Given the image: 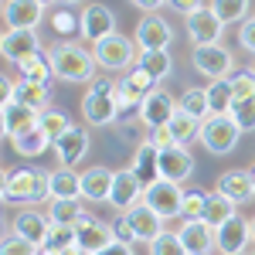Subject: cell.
<instances>
[{"label": "cell", "instance_id": "6da1fadb", "mask_svg": "<svg viewBox=\"0 0 255 255\" xmlns=\"http://www.w3.org/2000/svg\"><path fill=\"white\" fill-rule=\"evenodd\" d=\"M0 197H3V204H20V208L51 201L48 170H41V167H14V170H7Z\"/></svg>", "mask_w": 255, "mask_h": 255}, {"label": "cell", "instance_id": "7a4b0ae2", "mask_svg": "<svg viewBox=\"0 0 255 255\" xmlns=\"http://www.w3.org/2000/svg\"><path fill=\"white\" fill-rule=\"evenodd\" d=\"M51 65H55V79L61 82H92L96 79L99 61L92 48H85V41H58L48 48Z\"/></svg>", "mask_w": 255, "mask_h": 255}, {"label": "cell", "instance_id": "3957f363", "mask_svg": "<svg viewBox=\"0 0 255 255\" xmlns=\"http://www.w3.org/2000/svg\"><path fill=\"white\" fill-rule=\"evenodd\" d=\"M119 82L113 75H96L89 82V92L82 99V116L89 126H113L119 119V99H116Z\"/></svg>", "mask_w": 255, "mask_h": 255}, {"label": "cell", "instance_id": "277c9868", "mask_svg": "<svg viewBox=\"0 0 255 255\" xmlns=\"http://www.w3.org/2000/svg\"><path fill=\"white\" fill-rule=\"evenodd\" d=\"M136 38H126V34H119V31H113V34H106L102 41H96L92 44V55H96L99 68L102 72H109V75H116V72H129L133 65H136Z\"/></svg>", "mask_w": 255, "mask_h": 255}, {"label": "cell", "instance_id": "5b68a950", "mask_svg": "<svg viewBox=\"0 0 255 255\" xmlns=\"http://www.w3.org/2000/svg\"><path fill=\"white\" fill-rule=\"evenodd\" d=\"M242 139V126L235 123L232 113H211L201 123V146L215 157H228Z\"/></svg>", "mask_w": 255, "mask_h": 255}, {"label": "cell", "instance_id": "8992f818", "mask_svg": "<svg viewBox=\"0 0 255 255\" xmlns=\"http://www.w3.org/2000/svg\"><path fill=\"white\" fill-rule=\"evenodd\" d=\"M191 61H194V68L204 79H228V75L235 72V55H232L221 41H218V44H197Z\"/></svg>", "mask_w": 255, "mask_h": 255}, {"label": "cell", "instance_id": "52a82bcc", "mask_svg": "<svg viewBox=\"0 0 255 255\" xmlns=\"http://www.w3.org/2000/svg\"><path fill=\"white\" fill-rule=\"evenodd\" d=\"M143 201L157 211L160 218H180V201H184V187L177 184V180H167V177H160L153 184H146V194Z\"/></svg>", "mask_w": 255, "mask_h": 255}, {"label": "cell", "instance_id": "ba28073f", "mask_svg": "<svg viewBox=\"0 0 255 255\" xmlns=\"http://www.w3.org/2000/svg\"><path fill=\"white\" fill-rule=\"evenodd\" d=\"M184 24H187V38H191L194 48L197 44H218V41L225 38V24H221V17H218L208 3L197 7L194 14H187Z\"/></svg>", "mask_w": 255, "mask_h": 255}, {"label": "cell", "instance_id": "9c48e42d", "mask_svg": "<svg viewBox=\"0 0 255 255\" xmlns=\"http://www.w3.org/2000/svg\"><path fill=\"white\" fill-rule=\"evenodd\" d=\"M215 245H218V252H249V245H255L252 221L242 215H232L225 225L215 228Z\"/></svg>", "mask_w": 255, "mask_h": 255}, {"label": "cell", "instance_id": "30bf717a", "mask_svg": "<svg viewBox=\"0 0 255 255\" xmlns=\"http://www.w3.org/2000/svg\"><path fill=\"white\" fill-rule=\"evenodd\" d=\"M0 96L3 99H17L24 106H31V109H48V99H51V85H44V82H31V79H3V89H0Z\"/></svg>", "mask_w": 255, "mask_h": 255}, {"label": "cell", "instance_id": "8fae6325", "mask_svg": "<svg viewBox=\"0 0 255 255\" xmlns=\"http://www.w3.org/2000/svg\"><path fill=\"white\" fill-rule=\"evenodd\" d=\"M174 113H177V99L167 89H153V92H146L143 106H139V123L146 129H160V126L170 123Z\"/></svg>", "mask_w": 255, "mask_h": 255}, {"label": "cell", "instance_id": "7c38bea8", "mask_svg": "<svg viewBox=\"0 0 255 255\" xmlns=\"http://www.w3.org/2000/svg\"><path fill=\"white\" fill-rule=\"evenodd\" d=\"M143 194H146V184L139 180L129 167L126 170H116V177H113V194H109V204L116 208L119 215L123 211H129V208H136L139 201H143Z\"/></svg>", "mask_w": 255, "mask_h": 255}, {"label": "cell", "instance_id": "4fadbf2b", "mask_svg": "<svg viewBox=\"0 0 255 255\" xmlns=\"http://www.w3.org/2000/svg\"><path fill=\"white\" fill-rule=\"evenodd\" d=\"M126 221H129V228H133V235H136L139 245H150L160 232H167V218H160L146 201H139L136 208H129V211H123Z\"/></svg>", "mask_w": 255, "mask_h": 255}, {"label": "cell", "instance_id": "5bb4252c", "mask_svg": "<svg viewBox=\"0 0 255 255\" xmlns=\"http://www.w3.org/2000/svg\"><path fill=\"white\" fill-rule=\"evenodd\" d=\"M75 232H79L75 245H79V249H85V252H99V249H106L109 242H116L113 225H109V221H99V218L89 215V211L75 221Z\"/></svg>", "mask_w": 255, "mask_h": 255}, {"label": "cell", "instance_id": "9a60e30c", "mask_svg": "<svg viewBox=\"0 0 255 255\" xmlns=\"http://www.w3.org/2000/svg\"><path fill=\"white\" fill-rule=\"evenodd\" d=\"M10 232L44 249V238L51 232V218H48V211H38L34 204L31 208H20L17 215H14V221H10Z\"/></svg>", "mask_w": 255, "mask_h": 255}, {"label": "cell", "instance_id": "2e32d148", "mask_svg": "<svg viewBox=\"0 0 255 255\" xmlns=\"http://www.w3.org/2000/svg\"><path fill=\"white\" fill-rule=\"evenodd\" d=\"M113 31H116V14L106 3H89L82 10V31H79L82 41L96 44V41H102L106 34H113Z\"/></svg>", "mask_w": 255, "mask_h": 255}, {"label": "cell", "instance_id": "e0dca14e", "mask_svg": "<svg viewBox=\"0 0 255 255\" xmlns=\"http://www.w3.org/2000/svg\"><path fill=\"white\" fill-rule=\"evenodd\" d=\"M136 44L139 51H157V48H170L174 44V27L160 14H146L136 27Z\"/></svg>", "mask_w": 255, "mask_h": 255}, {"label": "cell", "instance_id": "ac0fdd59", "mask_svg": "<svg viewBox=\"0 0 255 255\" xmlns=\"http://www.w3.org/2000/svg\"><path fill=\"white\" fill-rule=\"evenodd\" d=\"M41 48V38L34 27H7V34L0 41V51H3V61H10V65H17L20 58H27V55H34Z\"/></svg>", "mask_w": 255, "mask_h": 255}, {"label": "cell", "instance_id": "d6986e66", "mask_svg": "<svg viewBox=\"0 0 255 255\" xmlns=\"http://www.w3.org/2000/svg\"><path fill=\"white\" fill-rule=\"evenodd\" d=\"M0 123H3V136L14 139V136H20L24 129L38 126V109L24 106V102H17V99H3V109H0Z\"/></svg>", "mask_w": 255, "mask_h": 255}, {"label": "cell", "instance_id": "ffe728a7", "mask_svg": "<svg viewBox=\"0 0 255 255\" xmlns=\"http://www.w3.org/2000/svg\"><path fill=\"white\" fill-rule=\"evenodd\" d=\"M191 174H194V157L187 153V146L174 143V146H163L160 150V177L184 184Z\"/></svg>", "mask_w": 255, "mask_h": 255}, {"label": "cell", "instance_id": "44dd1931", "mask_svg": "<svg viewBox=\"0 0 255 255\" xmlns=\"http://www.w3.org/2000/svg\"><path fill=\"white\" fill-rule=\"evenodd\" d=\"M180 242L187 245V252H215V228L204 218H184V225L177 228Z\"/></svg>", "mask_w": 255, "mask_h": 255}, {"label": "cell", "instance_id": "7402d4cb", "mask_svg": "<svg viewBox=\"0 0 255 255\" xmlns=\"http://www.w3.org/2000/svg\"><path fill=\"white\" fill-rule=\"evenodd\" d=\"M55 157H58V163H65V167H75L85 153H89V133L82 129V126H72L68 133H61L58 139H55Z\"/></svg>", "mask_w": 255, "mask_h": 255}, {"label": "cell", "instance_id": "603a6c76", "mask_svg": "<svg viewBox=\"0 0 255 255\" xmlns=\"http://www.w3.org/2000/svg\"><path fill=\"white\" fill-rule=\"evenodd\" d=\"M113 177H116V170H109V167H89L82 174V197L85 201H96V204H102V201L109 204Z\"/></svg>", "mask_w": 255, "mask_h": 255}, {"label": "cell", "instance_id": "cb8c5ba5", "mask_svg": "<svg viewBox=\"0 0 255 255\" xmlns=\"http://www.w3.org/2000/svg\"><path fill=\"white\" fill-rule=\"evenodd\" d=\"M129 170H133V174H136L143 184H153V180H160V146L153 143V139H143V143L136 146Z\"/></svg>", "mask_w": 255, "mask_h": 255}, {"label": "cell", "instance_id": "d4e9b609", "mask_svg": "<svg viewBox=\"0 0 255 255\" xmlns=\"http://www.w3.org/2000/svg\"><path fill=\"white\" fill-rule=\"evenodd\" d=\"M44 17V7L38 0H7L3 3V20L7 27H38Z\"/></svg>", "mask_w": 255, "mask_h": 255}, {"label": "cell", "instance_id": "484cf974", "mask_svg": "<svg viewBox=\"0 0 255 255\" xmlns=\"http://www.w3.org/2000/svg\"><path fill=\"white\" fill-rule=\"evenodd\" d=\"M17 75L20 79H31V82H44V85H51L55 79V65H51V55H48V48H38L34 55H27V58H20L17 65Z\"/></svg>", "mask_w": 255, "mask_h": 255}, {"label": "cell", "instance_id": "4316f807", "mask_svg": "<svg viewBox=\"0 0 255 255\" xmlns=\"http://www.w3.org/2000/svg\"><path fill=\"white\" fill-rule=\"evenodd\" d=\"M218 191L228 194L235 204H245L249 197H255L252 174H249V170H225V174L218 177Z\"/></svg>", "mask_w": 255, "mask_h": 255}, {"label": "cell", "instance_id": "83f0119b", "mask_svg": "<svg viewBox=\"0 0 255 255\" xmlns=\"http://www.w3.org/2000/svg\"><path fill=\"white\" fill-rule=\"evenodd\" d=\"M10 146H14V153H17V157H41L48 146H55V139L48 136L41 126H31V129H24L20 136L10 139Z\"/></svg>", "mask_w": 255, "mask_h": 255}, {"label": "cell", "instance_id": "f1b7e54d", "mask_svg": "<svg viewBox=\"0 0 255 255\" xmlns=\"http://www.w3.org/2000/svg\"><path fill=\"white\" fill-rule=\"evenodd\" d=\"M48 184H51V197H82V174H75V167L61 163L58 170L48 174Z\"/></svg>", "mask_w": 255, "mask_h": 255}, {"label": "cell", "instance_id": "f546056e", "mask_svg": "<svg viewBox=\"0 0 255 255\" xmlns=\"http://www.w3.org/2000/svg\"><path fill=\"white\" fill-rule=\"evenodd\" d=\"M167 133L174 136V143L187 146V143L201 139V119H194L191 113H184V109H177L174 116H170V123H167Z\"/></svg>", "mask_w": 255, "mask_h": 255}, {"label": "cell", "instance_id": "4dcf8cb0", "mask_svg": "<svg viewBox=\"0 0 255 255\" xmlns=\"http://www.w3.org/2000/svg\"><path fill=\"white\" fill-rule=\"evenodd\" d=\"M232 215H238V204L232 201L228 194H221V191H208V204H204V221L218 228V225H225Z\"/></svg>", "mask_w": 255, "mask_h": 255}, {"label": "cell", "instance_id": "1f68e13d", "mask_svg": "<svg viewBox=\"0 0 255 255\" xmlns=\"http://www.w3.org/2000/svg\"><path fill=\"white\" fill-rule=\"evenodd\" d=\"M82 215H85V211H82V197H51V201H48V218H51V225H75Z\"/></svg>", "mask_w": 255, "mask_h": 255}, {"label": "cell", "instance_id": "d6a6232c", "mask_svg": "<svg viewBox=\"0 0 255 255\" xmlns=\"http://www.w3.org/2000/svg\"><path fill=\"white\" fill-rule=\"evenodd\" d=\"M177 109H184V113H191L194 119H204L211 116V102H208V89H197V85H191V89H184L180 92V99H177Z\"/></svg>", "mask_w": 255, "mask_h": 255}, {"label": "cell", "instance_id": "836d02e7", "mask_svg": "<svg viewBox=\"0 0 255 255\" xmlns=\"http://www.w3.org/2000/svg\"><path fill=\"white\" fill-rule=\"evenodd\" d=\"M208 89V102H211V113H232L235 106V89H232V79H211Z\"/></svg>", "mask_w": 255, "mask_h": 255}, {"label": "cell", "instance_id": "e575fe53", "mask_svg": "<svg viewBox=\"0 0 255 255\" xmlns=\"http://www.w3.org/2000/svg\"><path fill=\"white\" fill-rule=\"evenodd\" d=\"M136 65H143L153 79H167L170 72H174V58L167 55V48H157V51H139V58H136Z\"/></svg>", "mask_w": 255, "mask_h": 255}, {"label": "cell", "instance_id": "d590c367", "mask_svg": "<svg viewBox=\"0 0 255 255\" xmlns=\"http://www.w3.org/2000/svg\"><path fill=\"white\" fill-rule=\"evenodd\" d=\"M51 27H55V34H61L65 41H72L82 31V14H75L68 3H65V7H55V14H51Z\"/></svg>", "mask_w": 255, "mask_h": 255}, {"label": "cell", "instance_id": "8d00e7d4", "mask_svg": "<svg viewBox=\"0 0 255 255\" xmlns=\"http://www.w3.org/2000/svg\"><path fill=\"white\" fill-rule=\"evenodd\" d=\"M249 3H252V0H211L208 7H211L218 17H221V24L228 27V24H242V20L249 17Z\"/></svg>", "mask_w": 255, "mask_h": 255}, {"label": "cell", "instance_id": "74e56055", "mask_svg": "<svg viewBox=\"0 0 255 255\" xmlns=\"http://www.w3.org/2000/svg\"><path fill=\"white\" fill-rule=\"evenodd\" d=\"M38 126H41V129H44V133H48L51 139H58L61 133H68L75 123L65 116L61 109H51V106H48V109H41V113H38Z\"/></svg>", "mask_w": 255, "mask_h": 255}, {"label": "cell", "instance_id": "f35d334b", "mask_svg": "<svg viewBox=\"0 0 255 255\" xmlns=\"http://www.w3.org/2000/svg\"><path fill=\"white\" fill-rule=\"evenodd\" d=\"M146 249H150V255H191L177 232H160V235L153 238Z\"/></svg>", "mask_w": 255, "mask_h": 255}, {"label": "cell", "instance_id": "ab89813d", "mask_svg": "<svg viewBox=\"0 0 255 255\" xmlns=\"http://www.w3.org/2000/svg\"><path fill=\"white\" fill-rule=\"evenodd\" d=\"M204 204H208V191H201V187H184L180 218H204Z\"/></svg>", "mask_w": 255, "mask_h": 255}, {"label": "cell", "instance_id": "60d3db41", "mask_svg": "<svg viewBox=\"0 0 255 255\" xmlns=\"http://www.w3.org/2000/svg\"><path fill=\"white\" fill-rule=\"evenodd\" d=\"M75 238H79L75 225H51V232H48V238H44V249H55V252L72 249V245H75Z\"/></svg>", "mask_w": 255, "mask_h": 255}, {"label": "cell", "instance_id": "b9f144b4", "mask_svg": "<svg viewBox=\"0 0 255 255\" xmlns=\"http://www.w3.org/2000/svg\"><path fill=\"white\" fill-rule=\"evenodd\" d=\"M232 79V89H235V102L238 99H252L255 96V68H238L228 75Z\"/></svg>", "mask_w": 255, "mask_h": 255}, {"label": "cell", "instance_id": "7bdbcfd3", "mask_svg": "<svg viewBox=\"0 0 255 255\" xmlns=\"http://www.w3.org/2000/svg\"><path fill=\"white\" fill-rule=\"evenodd\" d=\"M232 116H235V123L242 126V133H252L255 129V96L238 99L235 106H232Z\"/></svg>", "mask_w": 255, "mask_h": 255}, {"label": "cell", "instance_id": "ee69618b", "mask_svg": "<svg viewBox=\"0 0 255 255\" xmlns=\"http://www.w3.org/2000/svg\"><path fill=\"white\" fill-rule=\"evenodd\" d=\"M41 245H34V242H27V238L20 235H3V245H0V255H38Z\"/></svg>", "mask_w": 255, "mask_h": 255}, {"label": "cell", "instance_id": "f6af8a7d", "mask_svg": "<svg viewBox=\"0 0 255 255\" xmlns=\"http://www.w3.org/2000/svg\"><path fill=\"white\" fill-rule=\"evenodd\" d=\"M238 44H242L249 55H255V14L242 20V27H238Z\"/></svg>", "mask_w": 255, "mask_h": 255}, {"label": "cell", "instance_id": "bcb514c9", "mask_svg": "<svg viewBox=\"0 0 255 255\" xmlns=\"http://www.w3.org/2000/svg\"><path fill=\"white\" fill-rule=\"evenodd\" d=\"M113 232H116V238H119V242H126V245H136V235H133V228H129L126 215H119L116 221H113Z\"/></svg>", "mask_w": 255, "mask_h": 255}, {"label": "cell", "instance_id": "7dc6e473", "mask_svg": "<svg viewBox=\"0 0 255 255\" xmlns=\"http://www.w3.org/2000/svg\"><path fill=\"white\" fill-rule=\"evenodd\" d=\"M167 7L180 14V17H187V14H194L197 7H204V0H167Z\"/></svg>", "mask_w": 255, "mask_h": 255}, {"label": "cell", "instance_id": "c3c4849f", "mask_svg": "<svg viewBox=\"0 0 255 255\" xmlns=\"http://www.w3.org/2000/svg\"><path fill=\"white\" fill-rule=\"evenodd\" d=\"M92 255H136L133 252V245H126V242H109V245H106V249H99V252H92Z\"/></svg>", "mask_w": 255, "mask_h": 255}, {"label": "cell", "instance_id": "681fc988", "mask_svg": "<svg viewBox=\"0 0 255 255\" xmlns=\"http://www.w3.org/2000/svg\"><path fill=\"white\" fill-rule=\"evenodd\" d=\"M150 139L157 143L160 150H163V146H174V136L167 133V126H160V129H153V133H150Z\"/></svg>", "mask_w": 255, "mask_h": 255}, {"label": "cell", "instance_id": "f907efd6", "mask_svg": "<svg viewBox=\"0 0 255 255\" xmlns=\"http://www.w3.org/2000/svg\"><path fill=\"white\" fill-rule=\"evenodd\" d=\"M129 3H133V7H139L143 14H157V10L163 7V3H167V0H129Z\"/></svg>", "mask_w": 255, "mask_h": 255}, {"label": "cell", "instance_id": "816d5d0a", "mask_svg": "<svg viewBox=\"0 0 255 255\" xmlns=\"http://www.w3.org/2000/svg\"><path fill=\"white\" fill-rule=\"evenodd\" d=\"M41 255H92V252H85V249H79V245H72V249H61V252H55V249H41Z\"/></svg>", "mask_w": 255, "mask_h": 255}, {"label": "cell", "instance_id": "f5cc1de1", "mask_svg": "<svg viewBox=\"0 0 255 255\" xmlns=\"http://www.w3.org/2000/svg\"><path fill=\"white\" fill-rule=\"evenodd\" d=\"M41 7H44V10H48V7H55V3H61V0H38Z\"/></svg>", "mask_w": 255, "mask_h": 255}, {"label": "cell", "instance_id": "db71d44e", "mask_svg": "<svg viewBox=\"0 0 255 255\" xmlns=\"http://www.w3.org/2000/svg\"><path fill=\"white\" fill-rule=\"evenodd\" d=\"M218 255H249V252H218Z\"/></svg>", "mask_w": 255, "mask_h": 255}, {"label": "cell", "instance_id": "11a10c76", "mask_svg": "<svg viewBox=\"0 0 255 255\" xmlns=\"http://www.w3.org/2000/svg\"><path fill=\"white\" fill-rule=\"evenodd\" d=\"M249 174H252V184H255V163H252V167H249Z\"/></svg>", "mask_w": 255, "mask_h": 255}, {"label": "cell", "instance_id": "9f6ffc18", "mask_svg": "<svg viewBox=\"0 0 255 255\" xmlns=\"http://www.w3.org/2000/svg\"><path fill=\"white\" fill-rule=\"evenodd\" d=\"M61 3H68V7H72V3H79V0H61Z\"/></svg>", "mask_w": 255, "mask_h": 255}, {"label": "cell", "instance_id": "6f0895ef", "mask_svg": "<svg viewBox=\"0 0 255 255\" xmlns=\"http://www.w3.org/2000/svg\"><path fill=\"white\" fill-rule=\"evenodd\" d=\"M252 242H255V218H252Z\"/></svg>", "mask_w": 255, "mask_h": 255}, {"label": "cell", "instance_id": "680465c9", "mask_svg": "<svg viewBox=\"0 0 255 255\" xmlns=\"http://www.w3.org/2000/svg\"><path fill=\"white\" fill-rule=\"evenodd\" d=\"M191 255H211V252H191Z\"/></svg>", "mask_w": 255, "mask_h": 255}, {"label": "cell", "instance_id": "91938a15", "mask_svg": "<svg viewBox=\"0 0 255 255\" xmlns=\"http://www.w3.org/2000/svg\"><path fill=\"white\" fill-rule=\"evenodd\" d=\"M249 255H255V245H252V249H249Z\"/></svg>", "mask_w": 255, "mask_h": 255}, {"label": "cell", "instance_id": "94428289", "mask_svg": "<svg viewBox=\"0 0 255 255\" xmlns=\"http://www.w3.org/2000/svg\"><path fill=\"white\" fill-rule=\"evenodd\" d=\"M38 255H41V252H38Z\"/></svg>", "mask_w": 255, "mask_h": 255}]
</instances>
